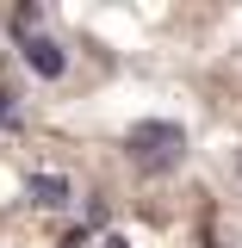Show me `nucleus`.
Returning a JSON list of instances; mask_svg holds the SVG:
<instances>
[{
  "mask_svg": "<svg viewBox=\"0 0 242 248\" xmlns=\"http://www.w3.org/2000/svg\"><path fill=\"white\" fill-rule=\"evenodd\" d=\"M124 155H130L137 174H174L186 161V130L174 118H143L124 130Z\"/></svg>",
  "mask_w": 242,
  "mask_h": 248,
  "instance_id": "nucleus-1",
  "label": "nucleus"
},
{
  "mask_svg": "<svg viewBox=\"0 0 242 248\" xmlns=\"http://www.w3.org/2000/svg\"><path fill=\"white\" fill-rule=\"evenodd\" d=\"M68 192H75V186L62 180V174H31V180H25V199L44 205V211H68V205H75Z\"/></svg>",
  "mask_w": 242,
  "mask_h": 248,
  "instance_id": "nucleus-3",
  "label": "nucleus"
},
{
  "mask_svg": "<svg viewBox=\"0 0 242 248\" xmlns=\"http://www.w3.org/2000/svg\"><path fill=\"white\" fill-rule=\"evenodd\" d=\"M0 124L19 130V87H13V81H0Z\"/></svg>",
  "mask_w": 242,
  "mask_h": 248,
  "instance_id": "nucleus-4",
  "label": "nucleus"
},
{
  "mask_svg": "<svg viewBox=\"0 0 242 248\" xmlns=\"http://www.w3.org/2000/svg\"><path fill=\"white\" fill-rule=\"evenodd\" d=\"M19 56H25V68L44 75V81L68 75V50H62V37H50V31H25V37H19Z\"/></svg>",
  "mask_w": 242,
  "mask_h": 248,
  "instance_id": "nucleus-2",
  "label": "nucleus"
},
{
  "mask_svg": "<svg viewBox=\"0 0 242 248\" xmlns=\"http://www.w3.org/2000/svg\"><path fill=\"white\" fill-rule=\"evenodd\" d=\"M68 248H130L124 236H93V242H68Z\"/></svg>",
  "mask_w": 242,
  "mask_h": 248,
  "instance_id": "nucleus-5",
  "label": "nucleus"
}]
</instances>
